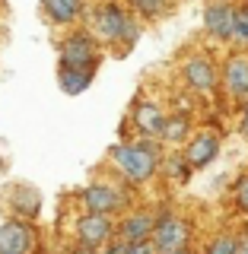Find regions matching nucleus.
<instances>
[{"mask_svg":"<svg viewBox=\"0 0 248 254\" xmlns=\"http://www.w3.org/2000/svg\"><path fill=\"white\" fill-rule=\"evenodd\" d=\"M236 29V0H207L204 6V35L213 45H229Z\"/></svg>","mask_w":248,"mask_h":254,"instance_id":"nucleus-13","label":"nucleus"},{"mask_svg":"<svg viewBox=\"0 0 248 254\" xmlns=\"http://www.w3.org/2000/svg\"><path fill=\"white\" fill-rule=\"evenodd\" d=\"M99 254H131V245H124V242H118V238H115V242H108Z\"/></svg>","mask_w":248,"mask_h":254,"instance_id":"nucleus-24","label":"nucleus"},{"mask_svg":"<svg viewBox=\"0 0 248 254\" xmlns=\"http://www.w3.org/2000/svg\"><path fill=\"white\" fill-rule=\"evenodd\" d=\"M86 10H89V0H42V13L51 26L58 29H74L83 22Z\"/></svg>","mask_w":248,"mask_h":254,"instance_id":"nucleus-14","label":"nucleus"},{"mask_svg":"<svg viewBox=\"0 0 248 254\" xmlns=\"http://www.w3.org/2000/svg\"><path fill=\"white\" fill-rule=\"evenodd\" d=\"M99 70H74V67H58V86L64 95H83L95 83Z\"/></svg>","mask_w":248,"mask_h":254,"instance_id":"nucleus-17","label":"nucleus"},{"mask_svg":"<svg viewBox=\"0 0 248 254\" xmlns=\"http://www.w3.org/2000/svg\"><path fill=\"white\" fill-rule=\"evenodd\" d=\"M74 242L86 245L92 251H102L108 242H115V219L111 216H99V213H83L80 210L74 216Z\"/></svg>","mask_w":248,"mask_h":254,"instance_id":"nucleus-11","label":"nucleus"},{"mask_svg":"<svg viewBox=\"0 0 248 254\" xmlns=\"http://www.w3.org/2000/svg\"><path fill=\"white\" fill-rule=\"evenodd\" d=\"M6 203H13V216L16 219L35 222V216L42 213V194H38L35 188H29V185H13Z\"/></svg>","mask_w":248,"mask_h":254,"instance_id":"nucleus-16","label":"nucleus"},{"mask_svg":"<svg viewBox=\"0 0 248 254\" xmlns=\"http://www.w3.org/2000/svg\"><path fill=\"white\" fill-rule=\"evenodd\" d=\"M239 248V232L236 229H217L213 235H207L201 245V254H236Z\"/></svg>","mask_w":248,"mask_h":254,"instance_id":"nucleus-20","label":"nucleus"},{"mask_svg":"<svg viewBox=\"0 0 248 254\" xmlns=\"http://www.w3.org/2000/svg\"><path fill=\"white\" fill-rule=\"evenodd\" d=\"M194 118L188 115V111H172V115H165V127L163 133H159V143L169 149H181L185 143L194 137Z\"/></svg>","mask_w":248,"mask_h":254,"instance_id":"nucleus-15","label":"nucleus"},{"mask_svg":"<svg viewBox=\"0 0 248 254\" xmlns=\"http://www.w3.org/2000/svg\"><path fill=\"white\" fill-rule=\"evenodd\" d=\"M220 153H223V133H220V130H210V127L194 130V137H191L185 146H181V156L188 159V165H191L194 172L210 169V165L220 159Z\"/></svg>","mask_w":248,"mask_h":254,"instance_id":"nucleus-12","label":"nucleus"},{"mask_svg":"<svg viewBox=\"0 0 248 254\" xmlns=\"http://www.w3.org/2000/svg\"><path fill=\"white\" fill-rule=\"evenodd\" d=\"M159 175H165L172 185H188V181L194 178V169H191L188 159L181 156V149H175V153H165V156H163Z\"/></svg>","mask_w":248,"mask_h":254,"instance_id":"nucleus-19","label":"nucleus"},{"mask_svg":"<svg viewBox=\"0 0 248 254\" xmlns=\"http://www.w3.org/2000/svg\"><path fill=\"white\" fill-rule=\"evenodd\" d=\"M178 254H201V248H191V251H178Z\"/></svg>","mask_w":248,"mask_h":254,"instance_id":"nucleus-28","label":"nucleus"},{"mask_svg":"<svg viewBox=\"0 0 248 254\" xmlns=\"http://www.w3.org/2000/svg\"><path fill=\"white\" fill-rule=\"evenodd\" d=\"M38 248H42V235L35 222L16 216L0 222V254H38Z\"/></svg>","mask_w":248,"mask_h":254,"instance_id":"nucleus-8","label":"nucleus"},{"mask_svg":"<svg viewBox=\"0 0 248 254\" xmlns=\"http://www.w3.org/2000/svg\"><path fill=\"white\" fill-rule=\"evenodd\" d=\"M220 92L239 108L248 102V51H229L220 64Z\"/></svg>","mask_w":248,"mask_h":254,"instance_id":"nucleus-7","label":"nucleus"},{"mask_svg":"<svg viewBox=\"0 0 248 254\" xmlns=\"http://www.w3.org/2000/svg\"><path fill=\"white\" fill-rule=\"evenodd\" d=\"M124 6L140 22H159L175 10V0H124Z\"/></svg>","mask_w":248,"mask_h":254,"instance_id":"nucleus-18","label":"nucleus"},{"mask_svg":"<svg viewBox=\"0 0 248 254\" xmlns=\"http://www.w3.org/2000/svg\"><path fill=\"white\" fill-rule=\"evenodd\" d=\"M229 206H233L236 216L248 219V172H242L233 185H229Z\"/></svg>","mask_w":248,"mask_h":254,"instance_id":"nucleus-22","label":"nucleus"},{"mask_svg":"<svg viewBox=\"0 0 248 254\" xmlns=\"http://www.w3.org/2000/svg\"><path fill=\"white\" fill-rule=\"evenodd\" d=\"M178 79L191 95H217L220 92V64L210 51H191L178 64Z\"/></svg>","mask_w":248,"mask_h":254,"instance_id":"nucleus-6","label":"nucleus"},{"mask_svg":"<svg viewBox=\"0 0 248 254\" xmlns=\"http://www.w3.org/2000/svg\"><path fill=\"white\" fill-rule=\"evenodd\" d=\"M127 124H131L134 137L140 140H159L165 127V111L159 108L156 99H147V95H137L131 102V111H127Z\"/></svg>","mask_w":248,"mask_h":254,"instance_id":"nucleus-10","label":"nucleus"},{"mask_svg":"<svg viewBox=\"0 0 248 254\" xmlns=\"http://www.w3.org/2000/svg\"><path fill=\"white\" fill-rule=\"evenodd\" d=\"M233 51H248V0H236V29H233Z\"/></svg>","mask_w":248,"mask_h":254,"instance_id":"nucleus-21","label":"nucleus"},{"mask_svg":"<svg viewBox=\"0 0 248 254\" xmlns=\"http://www.w3.org/2000/svg\"><path fill=\"white\" fill-rule=\"evenodd\" d=\"M242 232H248V219H245V222H242Z\"/></svg>","mask_w":248,"mask_h":254,"instance_id":"nucleus-29","label":"nucleus"},{"mask_svg":"<svg viewBox=\"0 0 248 254\" xmlns=\"http://www.w3.org/2000/svg\"><path fill=\"white\" fill-rule=\"evenodd\" d=\"M77 203L83 213H99V216H124L131 206H137V190L124 185L121 178H92L86 188H80Z\"/></svg>","mask_w":248,"mask_h":254,"instance_id":"nucleus-3","label":"nucleus"},{"mask_svg":"<svg viewBox=\"0 0 248 254\" xmlns=\"http://www.w3.org/2000/svg\"><path fill=\"white\" fill-rule=\"evenodd\" d=\"M83 29L105 51H115L118 58H127L143 35V22L121 0H95L83 16Z\"/></svg>","mask_w":248,"mask_h":254,"instance_id":"nucleus-1","label":"nucleus"},{"mask_svg":"<svg viewBox=\"0 0 248 254\" xmlns=\"http://www.w3.org/2000/svg\"><path fill=\"white\" fill-rule=\"evenodd\" d=\"M150 245L156 248V254H178L197 248V222L181 210H159Z\"/></svg>","mask_w":248,"mask_h":254,"instance_id":"nucleus-4","label":"nucleus"},{"mask_svg":"<svg viewBox=\"0 0 248 254\" xmlns=\"http://www.w3.org/2000/svg\"><path fill=\"white\" fill-rule=\"evenodd\" d=\"M67 254H99V251L86 248V245H80V242H70V245H67Z\"/></svg>","mask_w":248,"mask_h":254,"instance_id":"nucleus-25","label":"nucleus"},{"mask_svg":"<svg viewBox=\"0 0 248 254\" xmlns=\"http://www.w3.org/2000/svg\"><path fill=\"white\" fill-rule=\"evenodd\" d=\"M156 219H159V210L153 206H131L124 216L115 219V238L124 245H143L153 238V229H156Z\"/></svg>","mask_w":248,"mask_h":254,"instance_id":"nucleus-9","label":"nucleus"},{"mask_svg":"<svg viewBox=\"0 0 248 254\" xmlns=\"http://www.w3.org/2000/svg\"><path fill=\"white\" fill-rule=\"evenodd\" d=\"M131 254H156V248L150 242H143V245H131Z\"/></svg>","mask_w":248,"mask_h":254,"instance_id":"nucleus-26","label":"nucleus"},{"mask_svg":"<svg viewBox=\"0 0 248 254\" xmlns=\"http://www.w3.org/2000/svg\"><path fill=\"white\" fill-rule=\"evenodd\" d=\"M105 48L86 32L83 26L67 29L58 38V67H74V70H99Z\"/></svg>","mask_w":248,"mask_h":254,"instance_id":"nucleus-5","label":"nucleus"},{"mask_svg":"<svg viewBox=\"0 0 248 254\" xmlns=\"http://www.w3.org/2000/svg\"><path fill=\"white\" fill-rule=\"evenodd\" d=\"M236 111H239V121H236V127H239V133H242V137L248 140V102H245V105H239Z\"/></svg>","mask_w":248,"mask_h":254,"instance_id":"nucleus-23","label":"nucleus"},{"mask_svg":"<svg viewBox=\"0 0 248 254\" xmlns=\"http://www.w3.org/2000/svg\"><path fill=\"white\" fill-rule=\"evenodd\" d=\"M236 254H248V232H239V248Z\"/></svg>","mask_w":248,"mask_h":254,"instance_id":"nucleus-27","label":"nucleus"},{"mask_svg":"<svg viewBox=\"0 0 248 254\" xmlns=\"http://www.w3.org/2000/svg\"><path fill=\"white\" fill-rule=\"evenodd\" d=\"M163 143L159 140H140V137H124L115 146H108V169L131 185L134 190L147 188L153 178H159V165H163Z\"/></svg>","mask_w":248,"mask_h":254,"instance_id":"nucleus-2","label":"nucleus"}]
</instances>
